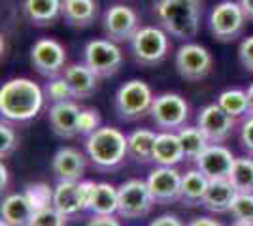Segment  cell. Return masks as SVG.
Instances as JSON below:
<instances>
[{
	"label": "cell",
	"instance_id": "6da1fadb",
	"mask_svg": "<svg viewBox=\"0 0 253 226\" xmlns=\"http://www.w3.org/2000/svg\"><path fill=\"white\" fill-rule=\"evenodd\" d=\"M45 95L29 77H13L0 89V113L6 121L27 123L43 106Z\"/></svg>",
	"mask_w": 253,
	"mask_h": 226
},
{
	"label": "cell",
	"instance_id": "7a4b0ae2",
	"mask_svg": "<svg viewBox=\"0 0 253 226\" xmlns=\"http://www.w3.org/2000/svg\"><path fill=\"white\" fill-rule=\"evenodd\" d=\"M201 0H157L153 15L165 32L183 42L193 40L201 27Z\"/></svg>",
	"mask_w": 253,
	"mask_h": 226
},
{
	"label": "cell",
	"instance_id": "3957f363",
	"mask_svg": "<svg viewBox=\"0 0 253 226\" xmlns=\"http://www.w3.org/2000/svg\"><path fill=\"white\" fill-rule=\"evenodd\" d=\"M87 159L98 170H116L126 157V136L114 127H100L85 141Z\"/></svg>",
	"mask_w": 253,
	"mask_h": 226
},
{
	"label": "cell",
	"instance_id": "277c9868",
	"mask_svg": "<svg viewBox=\"0 0 253 226\" xmlns=\"http://www.w3.org/2000/svg\"><path fill=\"white\" fill-rule=\"evenodd\" d=\"M153 93L146 81L130 79L117 89L116 93V113L121 121L132 123L149 115L153 106Z\"/></svg>",
	"mask_w": 253,
	"mask_h": 226
},
{
	"label": "cell",
	"instance_id": "5b68a950",
	"mask_svg": "<svg viewBox=\"0 0 253 226\" xmlns=\"http://www.w3.org/2000/svg\"><path fill=\"white\" fill-rule=\"evenodd\" d=\"M169 34L161 27H142L130 40V53L136 65L151 68L169 57Z\"/></svg>",
	"mask_w": 253,
	"mask_h": 226
},
{
	"label": "cell",
	"instance_id": "8992f818",
	"mask_svg": "<svg viewBox=\"0 0 253 226\" xmlns=\"http://www.w3.org/2000/svg\"><path fill=\"white\" fill-rule=\"evenodd\" d=\"M246 15L238 2L223 0L210 13V32L221 43L234 42L242 36L246 29Z\"/></svg>",
	"mask_w": 253,
	"mask_h": 226
},
{
	"label": "cell",
	"instance_id": "52a82bcc",
	"mask_svg": "<svg viewBox=\"0 0 253 226\" xmlns=\"http://www.w3.org/2000/svg\"><path fill=\"white\" fill-rule=\"evenodd\" d=\"M84 65L100 79L112 77L121 70L123 51L112 40H91L84 49Z\"/></svg>",
	"mask_w": 253,
	"mask_h": 226
},
{
	"label": "cell",
	"instance_id": "ba28073f",
	"mask_svg": "<svg viewBox=\"0 0 253 226\" xmlns=\"http://www.w3.org/2000/svg\"><path fill=\"white\" fill-rule=\"evenodd\" d=\"M149 117L163 132H174L185 127V121L189 117V106L185 98L176 93H163L153 100Z\"/></svg>",
	"mask_w": 253,
	"mask_h": 226
},
{
	"label": "cell",
	"instance_id": "9c48e42d",
	"mask_svg": "<svg viewBox=\"0 0 253 226\" xmlns=\"http://www.w3.org/2000/svg\"><path fill=\"white\" fill-rule=\"evenodd\" d=\"M119 207L117 215L123 219H142L151 213L153 209V196L149 187L142 179H128L119 189Z\"/></svg>",
	"mask_w": 253,
	"mask_h": 226
},
{
	"label": "cell",
	"instance_id": "30bf717a",
	"mask_svg": "<svg viewBox=\"0 0 253 226\" xmlns=\"http://www.w3.org/2000/svg\"><path fill=\"white\" fill-rule=\"evenodd\" d=\"M213 57L211 53L195 42H185L176 53V70L187 81H201L211 72Z\"/></svg>",
	"mask_w": 253,
	"mask_h": 226
},
{
	"label": "cell",
	"instance_id": "8fae6325",
	"mask_svg": "<svg viewBox=\"0 0 253 226\" xmlns=\"http://www.w3.org/2000/svg\"><path fill=\"white\" fill-rule=\"evenodd\" d=\"M31 65L47 79L57 77L66 68V49L53 38H40L31 47Z\"/></svg>",
	"mask_w": 253,
	"mask_h": 226
},
{
	"label": "cell",
	"instance_id": "7c38bea8",
	"mask_svg": "<svg viewBox=\"0 0 253 226\" xmlns=\"http://www.w3.org/2000/svg\"><path fill=\"white\" fill-rule=\"evenodd\" d=\"M102 29L108 40L116 43L130 42L134 34L142 29L138 13L125 4H114L110 6L102 19Z\"/></svg>",
	"mask_w": 253,
	"mask_h": 226
},
{
	"label": "cell",
	"instance_id": "4fadbf2b",
	"mask_svg": "<svg viewBox=\"0 0 253 226\" xmlns=\"http://www.w3.org/2000/svg\"><path fill=\"white\" fill-rule=\"evenodd\" d=\"M197 127L204 132V136L208 138L210 143H223L232 136L234 127H236V119L231 117L215 102V104H210L201 109V113L197 117Z\"/></svg>",
	"mask_w": 253,
	"mask_h": 226
},
{
	"label": "cell",
	"instance_id": "5bb4252c",
	"mask_svg": "<svg viewBox=\"0 0 253 226\" xmlns=\"http://www.w3.org/2000/svg\"><path fill=\"white\" fill-rule=\"evenodd\" d=\"M149 193L155 204L169 205L172 202H179V189H181V173L176 166H159L148 177Z\"/></svg>",
	"mask_w": 253,
	"mask_h": 226
},
{
	"label": "cell",
	"instance_id": "9a60e30c",
	"mask_svg": "<svg viewBox=\"0 0 253 226\" xmlns=\"http://www.w3.org/2000/svg\"><path fill=\"white\" fill-rule=\"evenodd\" d=\"M234 161L236 157L232 155L231 149H227L221 143H211L195 164L208 177V181H225L231 177Z\"/></svg>",
	"mask_w": 253,
	"mask_h": 226
},
{
	"label": "cell",
	"instance_id": "2e32d148",
	"mask_svg": "<svg viewBox=\"0 0 253 226\" xmlns=\"http://www.w3.org/2000/svg\"><path fill=\"white\" fill-rule=\"evenodd\" d=\"M51 170L59 181H84L87 159L74 147H61L53 155Z\"/></svg>",
	"mask_w": 253,
	"mask_h": 226
},
{
	"label": "cell",
	"instance_id": "e0dca14e",
	"mask_svg": "<svg viewBox=\"0 0 253 226\" xmlns=\"http://www.w3.org/2000/svg\"><path fill=\"white\" fill-rule=\"evenodd\" d=\"M80 106L74 100L70 102H61V104H51L49 108V127L51 130L63 140H72L78 136V117H80Z\"/></svg>",
	"mask_w": 253,
	"mask_h": 226
},
{
	"label": "cell",
	"instance_id": "ac0fdd59",
	"mask_svg": "<svg viewBox=\"0 0 253 226\" xmlns=\"http://www.w3.org/2000/svg\"><path fill=\"white\" fill-rule=\"evenodd\" d=\"M53 205L63 213L66 219L78 217L87 211L82 200L80 181H59L53 191Z\"/></svg>",
	"mask_w": 253,
	"mask_h": 226
},
{
	"label": "cell",
	"instance_id": "d6986e66",
	"mask_svg": "<svg viewBox=\"0 0 253 226\" xmlns=\"http://www.w3.org/2000/svg\"><path fill=\"white\" fill-rule=\"evenodd\" d=\"M61 17L72 29L91 27L98 17V2L96 0H63Z\"/></svg>",
	"mask_w": 253,
	"mask_h": 226
},
{
	"label": "cell",
	"instance_id": "ffe728a7",
	"mask_svg": "<svg viewBox=\"0 0 253 226\" xmlns=\"http://www.w3.org/2000/svg\"><path fill=\"white\" fill-rule=\"evenodd\" d=\"M63 77L68 81V85L72 89L74 100H84V98L93 97L98 89V79L89 68L80 63H72L66 65L63 72Z\"/></svg>",
	"mask_w": 253,
	"mask_h": 226
},
{
	"label": "cell",
	"instance_id": "44dd1931",
	"mask_svg": "<svg viewBox=\"0 0 253 226\" xmlns=\"http://www.w3.org/2000/svg\"><path fill=\"white\" fill-rule=\"evenodd\" d=\"M34 205L31 204L29 196L25 193H15L4 198L0 215L2 221L10 226H29L34 217Z\"/></svg>",
	"mask_w": 253,
	"mask_h": 226
},
{
	"label": "cell",
	"instance_id": "7402d4cb",
	"mask_svg": "<svg viewBox=\"0 0 253 226\" xmlns=\"http://www.w3.org/2000/svg\"><path fill=\"white\" fill-rule=\"evenodd\" d=\"M236 194H238V191L232 187L229 179H225V181H210L208 191H206L204 200H202V207L208 209L210 213H217V215L227 213V211H231Z\"/></svg>",
	"mask_w": 253,
	"mask_h": 226
},
{
	"label": "cell",
	"instance_id": "603a6c76",
	"mask_svg": "<svg viewBox=\"0 0 253 226\" xmlns=\"http://www.w3.org/2000/svg\"><path fill=\"white\" fill-rule=\"evenodd\" d=\"M208 177L199 170V168H191L181 175V189H179V202L187 207L202 205L204 194L208 191Z\"/></svg>",
	"mask_w": 253,
	"mask_h": 226
},
{
	"label": "cell",
	"instance_id": "cb8c5ba5",
	"mask_svg": "<svg viewBox=\"0 0 253 226\" xmlns=\"http://www.w3.org/2000/svg\"><path fill=\"white\" fill-rule=\"evenodd\" d=\"M63 0H25L23 13L34 27H49L61 17Z\"/></svg>",
	"mask_w": 253,
	"mask_h": 226
},
{
	"label": "cell",
	"instance_id": "d4e9b609",
	"mask_svg": "<svg viewBox=\"0 0 253 226\" xmlns=\"http://www.w3.org/2000/svg\"><path fill=\"white\" fill-rule=\"evenodd\" d=\"M181 161H185V155H183L178 132L157 134L155 149H153V162H157L159 166H176Z\"/></svg>",
	"mask_w": 253,
	"mask_h": 226
},
{
	"label": "cell",
	"instance_id": "484cf974",
	"mask_svg": "<svg viewBox=\"0 0 253 226\" xmlns=\"http://www.w3.org/2000/svg\"><path fill=\"white\" fill-rule=\"evenodd\" d=\"M157 134L153 130L138 129L126 136V155L128 159L140 164L153 162V149H155Z\"/></svg>",
	"mask_w": 253,
	"mask_h": 226
},
{
	"label": "cell",
	"instance_id": "4316f807",
	"mask_svg": "<svg viewBox=\"0 0 253 226\" xmlns=\"http://www.w3.org/2000/svg\"><path fill=\"white\" fill-rule=\"evenodd\" d=\"M119 207V191L110 183H96L89 211L93 215H114Z\"/></svg>",
	"mask_w": 253,
	"mask_h": 226
},
{
	"label": "cell",
	"instance_id": "83f0119b",
	"mask_svg": "<svg viewBox=\"0 0 253 226\" xmlns=\"http://www.w3.org/2000/svg\"><path fill=\"white\" fill-rule=\"evenodd\" d=\"M178 138L181 141L183 155H185L187 162H197L202 153L211 145L199 127H183V129H179Z\"/></svg>",
	"mask_w": 253,
	"mask_h": 226
},
{
	"label": "cell",
	"instance_id": "f1b7e54d",
	"mask_svg": "<svg viewBox=\"0 0 253 226\" xmlns=\"http://www.w3.org/2000/svg\"><path fill=\"white\" fill-rule=\"evenodd\" d=\"M229 181L238 193L253 194V157H240L232 164Z\"/></svg>",
	"mask_w": 253,
	"mask_h": 226
},
{
	"label": "cell",
	"instance_id": "f546056e",
	"mask_svg": "<svg viewBox=\"0 0 253 226\" xmlns=\"http://www.w3.org/2000/svg\"><path fill=\"white\" fill-rule=\"evenodd\" d=\"M217 104L234 119L250 115L248 95H246V91H242V89H229V91H223L221 95L217 97Z\"/></svg>",
	"mask_w": 253,
	"mask_h": 226
},
{
	"label": "cell",
	"instance_id": "4dcf8cb0",
	"mask_svg": "<svg viewBox=\"0 0 253 226\" xmlns=\"http://www.w3.org/2000/svg\"><path fill=\"white\" fill-rule=\"evenodd\" d=\"M43 95H45V100H49L51 104H61V102H70V100H74L72 89H70L68 81L64 79L63 75L51 77V79L45 83V87H43Z\"/></svg>",
	"mask_w": 253,
	"mask_h": 226
},
{
	"label": "cell",
	"instance_id": "1f68e13d",
	"mask_svg": "<svg viewBox=\"0 0 253 226\" xmlns=\"http://www.w3.org/2000/svg\"><path fill=\"white\" fill-rule=\"evenodd\" d=\"M232 217L236 223H248L253 225V194L252 193H238L231 207Z\"/></svg>",
	"mask_w": 253,
	"mask_h": 226
},
{
	"label": "cell",
	"instance_id": "d6a6232c",
	"mask_svg": "<svg viewBox=\"0 0 253 226\" xmlns=\"http://www.w3.org/2000/svg\"><path fill=\"white\" fill-rule=\"evenodd\" d=\"M64 225H66V217L55 205H49V207L36 209L29 226H64Z\"/></svg>",
	"mask_w": 253,
	"mask_h": 226
},
{
	"label": "cell",
	"instance_id": "836d02e7",
	"mask_svg": "<svg viewBox=\"0 0 253 226\" xmlns=\"http://www.w3.org/2000/svg\"><path fill=\"white\" fill-rule=\"evenodd\" d=\"M53 191L55 189H49L47 185L34 183V185H29L25 189V194L29 196V200L34 205V209H42V207L53 205Z\"/></svg>",
	"mask_w": 253,
	"mask_h": 226
},
{
	"label": "cell",
	"instance_id": "e575fe53",
	"mask_svg": "<svg viewBox=\"0 0 253 226\" xmlns=\"http://www.w3.org/2000/svg\"><path fill=\"white\" fill-rule=\"evenodd\" d=\"M100 113L95 108H85L80 111V117H78V134L80 136H91L95 134L96 130L100 129Z\"/></svg>",
	"mask_w": 253,
	"mask_h": 226
},
{
	"label": "cell",
	"instance_id": "d590c367",
	"mask_svg": "<svg viewBox=\"0 0 253 226\" xmlns=\"http://www.w3.org/2000/svg\"><path fill=\"white\" fill-rule=\"evenodd\" d=\"M15 149H17V134L8 123H2L0 125V157L8 159Z\"/></svg>",
	"mask_w": 253,
	"mask_h": 226
},
{
	"label": "cell",
	"instance_id": "8d00e7d4",
	"mask_svg": "<svg viewBox=\"0 0 253 226\" xmlns=\"http://www.w3.org/2000/svg\"><path fill=\"white\" fill-rule=\"evenodd\" d=\"M238 59H240V65L253 74V36L250 38H244L240 45H238Z\"/></svg>",
	"mask_w": 253,
	"mask_h": 226
},
{
	"label": "cell",
	"instance_id": "74e56055",
	"mask_svg": "<svg viewBox=\"0 0 253 226\" xmlns=\"http://www.w3.org/2000/svg\"><path fill=\"white\" fill-rule=\"evenodd\" d=\"M240 145L242 149L253 157V115H248L240 129Z\"/></svg>",
	"mask_w": 253,
	"mask_h": 226
},
{
	"label": "cell",
	"instance_id": "f35d334b",
	"mask_svg": "<svg viewBox=\"0 0 253 226\" xmlns=\"http://www.w3.org/2000/svg\"><path fill=\"white\" fill-rule=\"evenodd\" d=\"M87 226H121L114 215H93V219L87 223Z\"/></svg>",
	"mask_w": 253,
	"mask_h": 226
},
{
	"label": "cell",
	"instance_id": "ab89813d",
	"mask_svg": "<svg viewBox=\"0 0 253 226\" xmlns=\"http://www.w3.org/2000/svg\"><path fill=\"white\" fill-rule=\"evenodd\" d=\"M149 226H183V223L176 215H161L155 221H151Z\"/></svg>",
	"mask_w": 253,
	"mask_h": 226
},
{
	"label": "cell",
	"instance_id": "60d3db41",
	"mask_svg": "<svg viewBox=\"0 0 253 226\" xmlns=\"http://www.w3.org/2000/svg\"><path fill=\"white\" fill-rule=\"evenodd\" d=\"M187 226H223V225L219 221H215V219H210V217H197Z\"/></svg>",
	"mask_w": 253,
	"mask_h": 226
},
{
	"label": "cell",
	"instance_id": "b9f144b4",
	"mask_svg": "<svg viewBox=\"0 0 253 226\" xmlns=\"http://www.w3.org/2000/svg\"><path fill=\"white\" fill-rule=\"evenodd\" d=\"M240 8H242L244 15L248 21H253V0H238Z\"/></svg>",
	"mask_w": 253,
	"mask_h": 226
},
{
	"label": "cell",
	"instance_id": "7bdbcfd3",
	"mask_svg": "<svg viewBox=\"0 0 253 226\" xmlns=\"http://www.w3.org/2000/svg\"><path fill=\"white\" fill-rule=\"evenodd\" d=\"M0 173H2V177H0V187H2V191H6V187H8V168L2 164L0 166Z\"/></svg>",
	"mask_w": 253,
	"mask_h": 226
},
{
	"label": "cell",
	"instance_id": "ee69618b",
	"mask_svg": "<svg viewBox=\"0 0 253 226\" xmlns=\"http://www.w3.org/2000/svg\"><path fill=\"white\" fill-rule=\"evenodd\" d=\"M246 95H248V108H250V115H253V83L246 89Z\"/></svg>",
	"mask_w": 253,
	"mask_h": 226
},
{
	"label": "cell",
	"instance_id": "f6af8a7d",
	"mask_svg": "<svg viewBox=\"0 0 253 226\" xmlns=\"http://www.w3.org/2000/svg\"><path fill=\"white\" fill-rule=\"evenodd\" d=\"M231 226H253V225H248V223H236V221H234V225H231Z\"/></svg>",
	"mask_w": 253,
	"mask_h": 226
},
{
	"label": "cell",
	"instance_id": "bcb514c9",
	"mask_svg": "<svg viewBox=\"0 0 253 226\" xmlns=\"http://www.w3.org/2000/svg\"><path fill=\"white\" fill-rule=\"evenodd\" d=\"M0 226H10V225H8V223H4V221H2V223H0Z\"/></svg>",
	"mask_w": 253,
	"mask_h": 226
}]
</instances>
